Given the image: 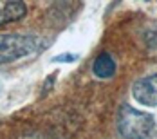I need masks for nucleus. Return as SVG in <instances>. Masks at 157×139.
<instances>
[{
    "instance_id": "obj_1",
    "label": "nucleus",
    "mask_w": 157,
    "mask_h": 139,
    "mask_svg": "<svg viewBox=\"0 0 157 139\" xmlns=\"http://www.w3.org/2000/svg\"><path fill=\"white\" fill-rule=\"evenodd\" d=\"M117 128L125 139H154L157 123L152 114L125 105L117 114Z\"/></svg>"
},
{
    "instance_id": "obj_2",
    "label": "nucleus",
    "mask_w": 157,
    "mask_h": 139,
    "mask_svg": "<svg viewBox=\"0 0 157 139\" xmlns=\"http://www.w3.org/2000/svg\"><path fill=\"white\" fill-rule=\"evenodd\" d=\"M38 51V42L24 34H0V65L22 60Z\"/></svg>"
},
{
    "instance_id": "obj_3",
    "label": "nucleus",
    "mask_w": 157,
    "mask_h": 139,
    "mask_svg": "<svg viewBox=\"0 0 157 139\" xmlns=\"http://www.w3.org/2000/svg\"><path fill=\"white\" fill-rule=\"evenodd\" d=\"M134 98L146 107H157V74L146 76L139 79L134 89H132Z\"/></svg>"
},
{
    "instance_id": "obj_4",
    "label": "nucleus",
    "mask_w": 157,
    "mask_h": 139,
    "mask_svg": "<svg viewBox=\"0 0 157 139\" xmlns=\"http://www.w3.org/2000/svg\"><path fill=\"white\" fill-rule=\"evenodd\" d=\"M27 13V7L24 0H0V25L16 22L24 18Z\"/></svg>"
},
{
    "instance_id": "obj_5",
    "label": "nucleus",
    "mask_w": 157,
    "mask_h": 139,
    "mask_svg": "<svg viewBox=\"0 0 157 139\" xmlns=\"http://www.w3.org/2000/svg\"><path fill=\"white\" fill-rule=\"evenodd\" d=\"M92 72L98 78H101V79L112 78L116 74V62H114V58L110 54H107V52L99 54L94 60V63H92Z\"/></svg>"
},
{
    "instance_id": "obj_6",
    "label": "nucleus",
    "mask_w": 157,
    "mask_h": 139,
    "mask_svg": "<svg viewBox=\"0 0 157 139\" xmlns=\"http://www.w3.org/2000/svg\"><path fill=\"white\" fill-rule=\"evenodd\" d=\"M78 60V54H62V56H54L52 58V62L56 63V62H76Z\"/></svg>"
}]
</instances>
